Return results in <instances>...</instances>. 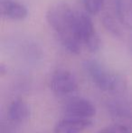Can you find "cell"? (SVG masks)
Masks as SVG:
<instances>
[{"label":"cell","mask_w":132,"mask_h":133,"mask_svg":"<svg viewBox=\"0 0 132 133\" xmlns=\"http://www.w3.org/2000/svg\"><path fill=\"white\" fill-rule=\"evenodd\" d=\"M75 17L76 12L65 3L52 5L46 13L49 25L55 32L62 47L72 54H79L82 48L75 34Z\"/></svg>","instance_id":"obj_1"},{"label":"cell","mask_w":132,"mask_h":133,"mask_svg":"<svg viewBox=\"0 0 132 133\" xmlns=\"http://www.w3.org/2000/svg\"><path fill=\"white\" fill-rule=\"evenodd\" d=\"M82 66L91 81L101 91H119L125 86L121 77L111 72L96 60H86Z\"/></svg>","instance_id":"obj_2"},{"label":"cell","mask_w":132,"mask_h":133,"mask_svg":"<svg viewBox=\"0 0 132 133\" xmlns=\"http://www.w3.org/2000/svg\"><path fill=\"white\" fill-rule=\"evenodd\" d=\"M75 34L82 46L90 52H97L100 48V39L95 31L91 17L85 13L76 12Z\"/></svg>","instance_id":"obj_3"},{"label":"cell","mask_w":132,"mask_h":133,"mask_svg":"<svg viewBox=\"0 0 132 133\" xmlns=\"http://www.w3.org/2000/svg\"><path fill=\"white\" fill-rule=\"evenodd\" d=\"M51 90L59 96H65L74 92L77 90L78 84L74 75L64 69H58L50 79Z\"/></svg>","instance_id":"obj_4"},{"label":"cell","mask_w":132,"mask_h":133,"mask_svg":"<svg viewBox=\"0 0 132 133\" xmlns=\"http://www.w3.org/2000/svg\"><path fill=\"white\" fill-rule=\"evenodd\" d=\"M96 113L93 104L87 99L73 98L66 104L64 115L83 119H92Z\"/></svg>","instance_id":"obj_5"},{"label":"cell","mask_w":132,"mask_h":133,"mask_svg":"<svg viewBox=\"0 0 132 133\" xmlns=\"http://www.w3.org/2000/svg\"><path fill=\"white\" fill-rule=\"evenodd\" d=\"M92 125V119L65 116L54 128V133H80Z\"/></svg>","instance_id":"obj_6"},{"label":"cell","mask_w":132,"mask_h":133,"mask_svg":"<svg viewBox=\"0 0 132 133\" xmlns=\"http://www.w3.org/2000/svg\"><path fill=\"white\" fill-rule=\"evenodd\" d=\"M1 14L11 20H24L28 16L26 7L15 0H1Z\"/></svg>","instance_id":"obj_7"},{"label":"cell","mask_w":132,"mask_h":133,"mask_svg":"<svg viewBox=\"0 0 132 133\" xmlns=\"http://www.w3.org/2000/svg\"><path fill=\"white\" fill-rule=\"evenodd\" d=\"M30 110L28 105L20 99L13 101L7 109V117L12 123L19 124L25 121L29 117Z\"/></svg>","instance_id":"obj_8"},{"label":"cell","mask_w":132,"mask_h":133,"mask_svg":"<svg viewBox=\"0 0 132 133\" xmlns=\"http://www.w3.org/2000/svg\"><path fill=\"white\" fill-rule=\"evenodd\" d=\"M115 7L119 21L132 30V0H116Z\"/></svg>","instance_id":"obj_9"},{"label":"cell","mask_w":132,"mask_h":133,"mask_svg":"<svg viewBox=\"0 0 132 133\" xmlns=\"http://www.w3.org/2000/svg\"><path fill=\"white\" fill-rule=\"evenodd\" d=\"M102 23L105 27V29L108 32L111 34L112 35L116 37H120L122 35L121 30H120V26L118 25V24L116 23V21L114 20V18L111 17L110 16H105L102 18Z\"/></svg>","instance_id":"obj_10"},{"label":"cell","mask_w":132,"mask_h":133,"mask_svg":"<svg viewBox=\"0 0 132 133\" xmlns=\"http://www.w3.org/2000/svg\"><path fill=\"white\" fill-rule=\"evenodd\" d=\"M105 0H83L84 7L91 15H96L102 9Z\"/></svg>","instance_id":"obj_11"},{"label":"cell","mask_w":132,"mask_h":133,"mask_svg":"<svg viewBox=\"0 0 132 133\" xmlns=\"http://www.w3.org/2000/svg\"><path fill=\"white\" fill-rule=\"evenodd\" d=\"M129 130L126 126L120 123H115L113 125L107 127L103 130H100L98 133H129Z\"/></svg>","instance_id":"obj_12"},{"label":"cell","mask_w":132,"mask_h":133,"mask_svg":"<svg viewBox=\"0 0 132 133\" xmlns=\"http://www.w3.org/2000/svg\"><path fill=\"white\" fill-rule=\"evenodd\" d=\"M1 133H12V127L9 126L8 124H4V123H2Z\"/></svg>","instance_id":"obj_13"}]
</instances>
